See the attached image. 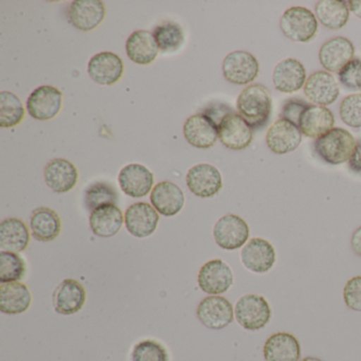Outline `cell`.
<instances>
[{"label":"cell","instance_id":"18","mask_svg":"<svg viewBox=\"0 0 361 361\" xmlns=\"http://www.w3.org/2000/svg\"><path fill=\"white\" fill-rule=\"evenodd\" d=\"M56 312L64 316L77 314L85 305L86 290L81 283L73 279L61 282L52 295Z\"/></svg>","mask_w":361,"mask_h":361},{"label":"cell","instance_id":"8","mask_svg":"<svg viewBox=\"0 0 361 361\" xmlns=\"http://www.w3.org/2000/svg\"><path fill=\"white\" fill-rule=\"evenodd\" d=\"M198 320L210 329H223L233 322V306L221 295L204 298L196 310Z\"/></svg>","mask_w":361,"mask_h":361},{"label":"cell","instance_id":"9","mask_svg":"<svg viewBox=\"0 0 361 361\" xmlns=\"http://www.w3.org/2000/svg\"><path fill=\"white\" fill-rule=\"evenodd\" d=\"M197 282L204 293L219 295L229 290L233 284V272L225 262L212 259L200 268Z\"/></svg>","mask_w":361,"mask_h":361},{"label":"cell","instance_id":"6","mask_svg":"<svg viewBox=\"0 0 361 361\" xmlns=\"http://www.w3.org/2000/svg\"><path fill=\"white\" fill-rule=\"evenodd\" d=\"M249 232L248 225L242 217L228 214L221 217L215 224L213 236L221 249L236 250L246 244Z\"/></svg>","mask_w":361,"mask_h":361},{"label":"cell","instance_id":"32","mask_svg":"<svg viewBox=\"0 0 361 361\" xmlns=\"http://www.w3.org/2000/svg\"><path fill=\"white\" fill-rule=\"evenodd\" d=\"M314 14L319 23L331 30H340L348 22L350 8L342 0H320L314 6Z\"/></svg>","mask_w":361,"mask_h":361},{"label":"cell","instance_id":"43","mask_svg":"<svg viewBox=\"0 0 361 361\" xmlns=\"http://www.w3.org/2000/svg\"><path fill=\"white\" fill-rule=\"evenodd\" d=\"M350 244H352L353 251L358 257H361V227L355 230L352 235V240H350Z\"/></svg>","mask_w":361,"mask_h":361},{"label":"cell","instance_id":"29","mask_svg":"<svg viewBox=\"0 0 361 361\" xmlns=\"http://www.w3.org/2000/svg\"><path fill=\"white\" fill-rule=\"evenodd\" d=\"M32 297L27 285L20 282L7 283L0 286V312L20 314L30 307Z\"/></svg>","mask_w":361,"mask_h":361},{"label":"cell","instance_id":"26","mask_svg":"<svg viewBox=\"0 0 361 361\" xmlns=\"http://www.w3.org/2000/svg\"><path fill=\"white\" fill-rule=\"evenodd\" d=\"M266 361H299L301 345L295 336L289 333H276L264 344Z\"/></svg>","mask_w":361,"mask_h":361},{"label":"cell","instance_id":"37","mask_svg":"<svg viewBox=\"0 0 361 361\" xmlns=\"http://www.w3.org/2000/svg\"><path fill=\"white\" fill-rule=\"evenodd\" d=\"M133 361H168L166 348L154 340H143L135 345L132 353Z\"/></svg>","mask_w":361,"mask_h":361},{"label":"cell","instance_id":"42","mask_svg":"<svg viewBox=\"0 0 361 361\" xmlns=\"http://www.w3.org/2000/svg\"><path fill=\"white\" fill-rule=\"evenodd\" d=\"M348 166L350 170L355 174L361 175V139H359L356 142L354 153L352 157L348 160Z\"/></svg>","mask_w":361,"mask_h":361},{"label":"cell","instance_id":"11","mask_svg":"<svg viewBox=\"0 0 361 361\" xmlns=\"http://www.w3.org/2000/svg\"><path fill=\"white\" fill-rule=\"evenodd\" d=\"M302 142L299 126L286 119H279L271 124L266 135V143L270 151L278 155L291 153Z\"/></svg>","mask_w":361,"mask_h":361},{"label":"cell","instance_id":"13","mask_svg":"<svg viewBox=\"0 0 361 361\" xmlns=\"http://www.w3.org/2000/svg\"><path fill=\"white\" fill-rule=\"evenodd\" d=\"M185 180L190 191L197 197H213L223 188L221 172L208 164H197L190 169Z\"/></svg>","mask_w":361,"mask_h":361},{"label":"cell","instance_id":"45","mask_svg":"<svg viewBox=\"0 0 361 361\" xmlns=\"http://www.w3.org/2000/svg\"><path fill=\"white\" fill-rule=\"evenodd\" d=\"M301 361H323L321 359L317 358V357H305V358L302 359Z\"/></svg>","mask_w":361,"mask_h":361},{"label":"cell","instance_id":"38","mask_svg":"<svg viewBox=\"0 0 361 361\" xmlns=\"http://www.w3.org/2000/svg\"><path fill=\"white\" fill-rule=\"evenodd\" d=\"M340 118L350 128H361V94H350L342 100L339 109Z\"/></svg>","mask_w":361,"mask_h":361},{"label":"cell","instance_id":"40","mask_svg":"<svg viewBox=\"0 0 361 361\" xmlns=\"http://www.w3.org/2000/svg\"><path fill=\"white\" fill-rule=\"evenodd\" d=\"M343 299L348 308L361 312V276H354L346 282Z\"/></svg>","mask_w":361,"mask_h":361},{"label":"cell","instance_id":"30","mask_svg":"<svg viewBox=\"0 0 361 361\" xmlns=\"http://www.w3.org/2000/svg\"><path fill=\"white\" fill-rule=\"evenodd\" d=\"M30 229L35 240L51 242L60 235L62 221L56 211L41 207L35 209L31 215Z\"/></svg>","mask_w":361,"mask_h":361},{"label":"cell","instance_id":"34","mask_svg":"<svg viewBox=\"0 0 361 361\" xmlns=\"http://www.w3.org/2000/svg\"><path fill=\"white\" fill-rule=\"evenodd\" d=\"M117 190L106 181H96L86 189L84 202L90 213L105 204H116L118 202Z\"/></svg>","mask_w":361,"mask_h":361},{"label":"cell","instance_id":"21","mask_svg":"<svg viewBox=\"0 0 361 361\" xmlns=\"http://www.w3.org/2000/svg\"><path fill=\"white\" fill-rule=\"evenodd\" d=\"M355 56V47L350 39L337 37L323 44L319 51V61L329 73H339Z\"/></svg>","mask_w":361,"mask_h":361},{"label":"cell","instance_id":"14","mask_svg":"<svg viewBox=\"0 0 361 361\" xmlns=\"http://www.w3.org/2000/svg\"><path fill=\"white\" fill-rule=\"evenodd\" d=\"M340 90L335 77L324 71H316L310 75L304 85V94L306 98L318 105L329 106L337 101Z\"/></svg>","mask_w":361,"mask_h":361},{"label":"cell","instance_id":"5","mask_svg":"<svg viewBox=\"0 0 361 361\" xmlns=\"http://www.w3.org/2000/svg\"><path fill=\"white\" fill-rule=\"evenodd\" d=\"M219 138L227 149L240 151L252 142L253 130L238 113L230 111L219 121Z\"/></svg>","mask_w":361,"mask_h":361},{"label":"cell","instance_id":"39","mask_svg":"<svg viewBox=\"0 0 361 361\" xmlns=\"http://www.w3.org/2000/svg\"><path fill=\"white\" fill-rule=\"evenodd\" d=\"M340 83L350 92L361 90V59H353L338 73Z\"/></svg>","mask_w":361,"mask_h":361},{"label":"cell","instance_id":"7","mask_svg":"<svg viewBox=\"0 0 361 361\" xmlns=\"http://www.w3.org/2000/svg\"><path fill=\"white\" fill-rule=\"evenodd\" d=\"M259 73V62L249 52H231L223 62L224 77L228 82L235 85L250 84L257 79Z\"/></svg>","mask_w":361,"mask_h":361},{"label":"cell","instance_id":"16","mask_svg":"<svg viewBox=\"0 0 361 361\" xmlns=\"http://www.w3.org/2000/svg\"><path fill=\"white\" fill-rule=\"evenodd\" d=\"M88 75L100 85L111 86L119 82L123 75L124 65L121 58L113 52H101L90 59Z\"/></svg>","mask_w":361,"mask_h":361},{"label":"cell","instance_id":"44","mask_svg":"<svg viewBox=\"0 0 361 361\" xmlns=\"http://www.w3.org/2000/svg\"><path fill=\"white\" fill-rule=\"evenodd\" d=\"M348 5L355 16L361 20V0H350L348 1Z\"/></svg>","mask_w":361,"mask_h":361},{"label":"cell","instance_id":"23","mask_svg":"<svg viewBox=\"0 0 361 361\" xmlns=\"http://www.w3.org/2000/svg\"><path fill=\"white\" fill-rule=\"evenodd\" d=\"M335 118L327 107L308 104L300 115L298 126L304 136L320 138L333 130Z\"/></svg>","mask_w":361,"mask_h":361},{"label":"cell","instance_id":"36","mask_svg":"<svg viewBox=\"0 0 361 361\" xmlns=\"http://www.w3.org/2000/svg\"><path fill=\"white\" fill-rule=\"evenodd\" d=\"M26 262L18 253L1 251L0 252V282H18L26 274Z\"/></svg>","mask_w":361,"mask_h":361},{"label":"cell","instance_id":"20","mask_svg":"<svg viewBox=\"0 0 361 361\" xmlns=\"http://www.w3.org/2000/svg\"><path fill=\"white\" fill-rule=\"evenodd\" d=\"M118 179L122 191L130 197H145L153 189V173L142 164H128L120 171Z\"/></svg>","mask_w":361,"mask_h":361},{"label":"cell","instance_id":"19","mask_svg":"<svg viewBox=\"0 0 361 361\" xmlns=\"http://www.w3.org/2000/svg\"><path fill=\"white\" fill-rule=\"evenodd\" d=\"M105 14L104 4L100 0H75L71 3L68 11L71 24L84 32H90L100 26Z\"/></svg>","mask_w":361,"mask_h":361},{"label":"cell","instance_id":"10","mask_svg":"<svg viewBox=\"0 0 361 361\" xmlns=\"http://www.w3.org/2000/svg\"><path fill=\"white\" fill-rule=\"evenodd\" d=\"M62 92L54 86H41L37 88L27 101L29 115L39 121L54 119L62 109Z\"/></svg>","mask_w":361,"mask_h":361},{"label":"cell","instance_id":"27","mask_svg":"<svg viewBox=\"0 0 361 361\" xmlns=\"http://www.w3.org/2000/svg\"><path fill=\"white\" fill-rule=\"evenodd\" d=\"M124 223L122 211L116 204H105L90 213V229L99 238H113Z\"/></svg>","mask_w":361,"mask_h":361},{"label":"cell","instance_id":"24","mask_svg":"<svg viewBox=\"0 0 361 361\" xmlns=\"http://www.w3.org/2000/svg\"><path fill=\"white\" fill-rule=\"evenodd\" d=\"M272 82L274 88L284 94L299 92L306 82L303 64L295 59H286L274 67Z\"/></svg>","mask_w":361,"mask_h":361},{"label":"cell","instance_id":"33","mask_svg":"<svg viewBox=\"0 0 361 361\" xmlns=\"http://www.w3.org/2000/svg\"><path fill=\"white\" fill-rule=\"evenodd\" d=\"M154 37L158 48L166 54H173L180 49L185 43V32L180 25L174 22H166L156 27Z\"/></svg>","mask_w":361,"mask_h":361},{"label":"cell","instance_id":"1","mask_svg":"<svg viewBox=\"0 0 361 361\" xmlns=\"http://www.w3.org/2000/svg\"><path fill=\"white\" fill-rule=\"evenodd\" d=\"M271 107V94L268 88L261 84L247 86L236 101L238 115L252 130H262L268 123Z\"/></svg>","mask_w":361,"mask_h":361},{"label":"cell","instance_id":"15","mask_svg":"<svg viewBox=\"0 0 361 361\" xmlns=\"http://www.w3.org/2000/svg\"><path fill=\"white\" fill-rule=\"evenodd\" d=\"M124 221L126 229L135 238H149L157 229L159 215L151 204L137 202L128 207Z\"/></svg>","mask_w":361,"mask_h":361},{"label":"cell","instance_id":"25","mask_svg":"<svg viewBox=\"0 0 361 361\" xmlns=\"http://www.w3.org/2000/svg\"><path fill=\"white\" fill-rule=\"evenodd\" d=\"M151 202L160 214L166 217L174 216L183 208L185 195L178 185L171 181H162L154 187Z\"/></svg>","mask_w":361,"mask_h":361},{"label":"cell","instance_id":"3","mask_svg":"<svg viewBox=\"0 0 361 361\" xmlns=\"http://www.w3.org/2000/svg\"><path fill=\"white\" fill-rule=\"evenodd\" d=\"M280 27L283 35L290 41L307 43L314 39L318 32V20L310 10L293 7L283 14Z\"/></svg>","mask_w":361,"mask_h":361},{"label":"cell","instance_id":"31","mask_svg":"<svg viewBox=\"0 0 361 361\" xmlns=\"http://www.w3.org/2000/svg\"><path fill=\"white\" fill-rule=\"evenodd\" d=\"M30 232L24 221L7 219L0 224V248L3 251L20 253L28 248Z\"/></svg>","mask_w":361,"mask_h":361},{"label":"cell","instance_id":"35","mask_svg":"<svg viewBox=\"0 0 361 361\" xmlns=\"http://www.w3.org/2000/svg\"><path fill=\"white\" fill-rule=\"evenodd\" d=\"M22 101L10 92H0V126L4 128L18 126L24 119Z\"/></svg>","mask_w":361,"mask_h":361},{"label":"cell","instance_id":"28","mask_svg":"<svg viewBox=\"0 0 361 361\" xmlns=\"http://www.w3.org/2000/svg\"><path fill=\"white\" fill-rule=\"evenodd\" d=\"M126 54L138 65H149L157 58L159 48L153 33L138 30L133 32L126 44Z\"/></svg>","mask_w":361,"mask_h":361},{"label":"cell","instance_id":"41","mask_svg":"<svg viewBox=\"0 0 361 361\" xmlns=\"http://www.w3.org/2000/svg\"><path fill=\"white\" fill-rule=\"evenodd\" d=\"M307 105V103L304 102L303 100H300V99H289V100H287L286 102L284 103V105H283L281 118H282V119L289 120V121L298 126L300 115H301L302 111H303V109H305Z\"/></svg>","mask_w":361,"mask_h":361},{"label":"cell","instance_id":"2","mask_svg":"<svg viewBox=\"0 0 361 361\" xmlns=\"http://www.w3.org/2000/svg\"><path fill=\"white\" fill-rule=\"evenodd\" d=\"M314 147L323 161L329 164H341L352 157L356 140L348 130L335 128L317 139Z\"/></svg>","mask_w":361,"mask_h":361},{"label":"cell","instance_id":"17","mask_svg":"<svg viewBox=\"0 0 361 361\" xmlns=\"http://www.w3.org/2000/svg\"><path fill=\"white\" fill-rule=\"evenodd\" d=\"M240 257L245 267L255 274L269 271L276 259L274 246L261 238H251L243 248Z\"/></svg>","mask_w":361,"mask_h":361},{"label":"cell","instance_id":"22","mask_svg":"<svg viewBox=\"0 0 361 361\" xmlns=\"http://www.w3.org/2000/svg\"><path fill=\"white\" fill-rule=\"evenodd\" d=\"M46 185L56 193H67L77 185L79 173L68 160L56 158L46 164L44 169Z\"/></svg>","mask_w":361,"mask_h":361},{"label":"cell","instance_id":"12","mask_svg":"<svg viewBox=\"0 0 361 361\" xmlns=\"http://www.w3.org/2000/svg\"><path fill=\"white\" fill-rule=\"evenodd\" d=\"M185 140L197 149L212 147L219 139V126L206 114L191 116L183 126Z\"/></svg>","mask_w":361,"mask_h":361},{"label":"cell","instance_id":"4","mask_svg":"<svg viewBox=\"0 0 361 361\" xmlns=\"http://www.w3.org/2000/svg\"><path fill=\"white\" fill-rule=\"evenodd\" d=\"M236 321L247 331H259L269 323L271 308L265 298L246 295L240 298L234 308Z\"/></svg>","mask_w":361,"mask_h":361}]
</instances>
